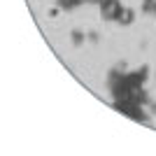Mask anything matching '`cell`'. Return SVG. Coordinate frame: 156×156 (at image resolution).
<instances>
[{"mask_svg":"<svg viewBox=\"0 0 156 156\" xmlns=\"http://www.w3.org/2000/svg\"><path fill=\"white\" fill-rule=\"evenodd\" d=\"M100 14L105 21H114L121 14V2L119 0H100Z\"/></svg>","mask_w":156,"mask_h":156,"instance_id":"obj_1","label":"cell"},{"mask_svg":"<svg viewBox=\"0 0 156 156\" xmlns=\"http://www.w3.org/2000/svg\"><path fill=\"white\" fill-rule=\"evenodd\" d=\"M119 21H121V23H133V9H121Z\"/></svg>","mask_w":156,"mask_h":156,"instance_id":"obj_2","label":"cell"},{"mask_svg":"<svg viewBox=\"0 0 156 156\" xmlns=\"http://www.w3.org/2000/svg\"><path fill=\"white\" fill-rule=\"evenodd\" d=\"M61 2V7H65V9H72L75 7V0H58Z\"/></svg>","mask_w":156,"mask_h":156,"instance_id":"obj_3","label":"cell"},{"mask_svg":"<svg viewBox=\"0 0 156 156\" xmlns=\"http://www.w3.org/2000/svg\"><path fill=\"white\" fill-rule=\"evenodd\" d=\"M72 42H75V44H79V42H82V33H72Z\"/></svg>","mask_w":156,"mask_h":156,"instance_id":"obj_4","label":"cell"},{"mask_svg":"<svg viewBox=\"0 0 156 156\" xmlns=\"http://www.w3.org/2000/svg\"><path fill=\"white\" fill-rule=\"evenodd\" d=\"M82 2H86V0H75V5H82Z\"/></svg>","mask_w":156,"mask_h":156,"instance_id":"obj_5","label":"cell"},{"mask_svg":"<svg viewBox=\"0 0 156 156\" xmlns=\"http://www.w3.org/2000/svg\"><path fill=\"white\" fill-rule=\"evenodd\" d=\"M149 2H151V0H144V5H149Z\"/></svg>","mask_w":156,"mask_h":156,"instance_id":"obj_6","label":"cell"}]
</instances>
